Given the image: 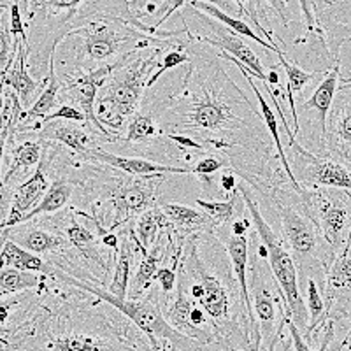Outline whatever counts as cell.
Masks as SVG:
<instances>
[{"label":"cell","mask_w":351,"mask_h":351,"mask_svg":"<svg viewBox=\"0 0 351 351\" xmlns=\"http://www.w3.org/2000/svg\"><path fill=\"white\" fill-rule=\"evenodd\" d=\"M95 20H116L160 36L132 11L130 0H28L27 65L43 74L49 69L56 46Z\"/></svg>","instance_id":"cell-1"},{"label":"cell","mask_w":351,"mask_h":351,"mask_svg":"<svg viewBox=\"0 0 351 351\" xmlns=\"http://www.w3.org/2000/svg\"><path fill=\"white\" fill-rule=\"evenodd\" d=\"M186 77L197 88V93H190L183 86V92L192 95V102L183 108H174V111L160 112L162 134L164 130H184L193 139H202L204 148L213 146L215 149L232 152L241 146V137H246L253 143L263 137V127H256L247 118L236 114L237 102L232 106L227 93L218 95V92H209L206 80L199 67L190 64Z\"/></svg>","instance_id":"cell-2"},{"label":"cell","mask_w":351,"mask_h":351,"mask_svg":"<svg viewBox=\"0 0 351 351\" xmlns=\"http://www.w3.org/2000/svg\"><path fill=\"white\" fill-rule=\"evenodd\" d=\"M178 267H180L178 283L184 288L190 300L206 311L216 337V344L218 346L221 344L219 343V330H221L223 346L252 348L250 335L246 330H241L237 316H234L236 313H243L246 316L241 299L236 300L237 297H241L239 285L236 287L237 281H232L228 274L216 276L215 272L209 271L200 256L199 232L188 237L184 255L183 258H180Z\"/></svg>","instance_id":"cell-3"},{"label":"cell","mask_w":351,"mask_h":351,"mask_svg":"<svg viewBox=\"0 0 351 351\" xmlns=\"http://www.w3.org/2000/svg\"><path fill=\"white\" fill-rule=\"evenodd\" d=\"M160 46H153V51L146 58L130 56L123 65L111 72L99 93H97L95 114L100 123L109 130L118 132L125 120L137 112L144 90H148L149 72L158 65L156 56Z\"/></svg>","instance_id":"cell-4"},{"label":"cell","mask_w":351,"mask_h":351,"mask_svg":"<svg viewBox=\"0 0 351 351\" xmlns=\"http://www.w3.org/2000/svg\"><path fill=\"white\" fill-rule=\"evenodd\" d=\"M239 192L244 200V208L247 209V213L252 216L256 234H258L260 241H262L258 253L267 258L269 269H271L276 283H278L281 290V295H283L285 315L300 328V332H306L309 315H307V307L304 304L302 295H300L297 265L293 255H291L287 244H285V241L265 221L258 208V202L253 199L246 183L239 184Z\"/></svg>","instance_id":"cell-5"},{"label":"cell","mask_w":351,"mask_h":351,"mask_svg":"<svg viewBox=\"0 0 351 351\" xmlns=\"http://www.w3.org/2000/svg\"><path fill=\"white\" fill-rule=\"evenodd\" d=\"M272 199L280 216L283 241L291 250L293 260L299 263L302 272H307L306 276H309L311 271H322L325 274L335 253L324 239L311 216L307 215L299 193L295 195V200H288V193L276 188Z\"/></svg>","instance_id":"cell-6"},{"label":"cell","mask_w":351,"mask_h":351,"mask_svg":"<svg viewBox=\"0 0 351 351\" xmlns=\"http://www.w3.org/2000/svg\"><path fill=\"white\" fill-rule=\"evenodd\" d=\"M53 276L58 278L62 283L71 285L74 288H81V290L99 297L100 300H104L109 306L116 307L118 311L123 313L128 319L134 322V325L143 334L148 335L149 346L153 350H164V346L160 344V339L169 341L172 344V348H180V350L199 348V343L195 339H192L190 335L183 334V332H180L178 328H174L169 324L167 319H165L162 307H160V304L153 297H146V299H130V297H125V299H120V297L112 295L111 291L102 290V288L95 287V285L84 283V281L64 274L60 269H55Z\"/></svg>","instance_id":"cell-7"},{"label":"cell","mask_w":351,"mask_h":351,"mask_svg":"<svg viewBox=\"0 0 351 351\" xmlns=\"http://www.w3.org/2000/svg\"><path fill=\"white\" fill-rule=\"evenodd\" d=\"M299 195L324 239L334 253L339 252L351 228V192L343 188L302 186Z\"/></svg>","instance_id":"cell-8"},{"label":"cell","mask_w":351,"mask_h":351,"mask_svg":"<svg viewBox=\"0 0 351 351\" xmlns=\"http://www.w3.org/2000/svg\"><path fill=\"white\" fill-rule=\"evenodd\" d=\"M290 148L295 155V164L299 167L295 178L302 181L304 186H327L343 188L351 192V169L334 158H324L315 153L307 152L295 141V134L287 132Z\"/></svg>","instance_id":"cell-9"},{"label":"cell","mask_w":351,"mask_h":351,"mask_svg":"<svg viewBox=\"0 0 351 351\" xmlns=\"http://www.w3.org/2000/svg\"><path fill=\"white\" fill-rule=\"evenodd\" d=\"M186 9L192 12V16L195 18V20L199 21L206 30H208L206 34H197V39L209 44V46H213V48L221 49V51L234 56V58L239 60L247 71L255 72V76L253 77H258V80L262 81V84L269 83V76L265 74V69H263L262 62H260L258 56L255 55V51H253V49L250 48L243 39H241L239 34L234 32V30L228 28L227 25L219 23L218 20H215V18L208 16L206 12L195 9L193 5L186 4Z\"/></svg>","instance_id":"cell-10"},{"label":"cell","mask_w":351,"mask_h":351,"mask_svg":"<svg viewBox=\"0 0 351 351\" xmlns=\"http://www.w3.org/2000/svg\"><path fill=\"white\" fill-rule=\"evenodd\" d=\"M322 146L332 158L351 169V83L341 84L335 92Z\"/></svg>","instance_id":"cell-11"},{"label":"cell","mask_w":351,"mask_h":351,"mask_svg":"<svg viewBox=\"0 0 351 351\" xmlns=\"http://www.w3.org/2000/svg\"><path fill=\"white\" fill-rule=\"evenodd\" d=\"M253 278L252 285H250V299H252V309L253 315L256 316V332L260 335V348L263 350H274L276 335L280 330L281 316H276V299L274 293L271 290V283L267 281V274H265V267H263L260 260L253 263Z\"/></svg>","instance_id":"cell-12"},{"label":"cell","mask_w":351,"mask_h":351,"mask_svg":"<svg viewBox=\"0 0 351 351\" xmlns=\"http://www.w3.org/2000/svg\"><path fill=\"white\" fill-rule=\"evenodd\" d=\"M325 307L327 318L346 316L351 309V228L348 239L325 271Z\"/></svg>","instance_id":"cell-13"},{"label":"cell","mask_w":351,"mask_h":351,"mask_svg":"<svg viewBox=\"0 0 351 351\" xmlns=\"http://www.w3.org/2000/svg\"><path fill=\"white\" fill-rule=\"evenodd\" d=\"M227 255L230 258L232 271L236 276V281L239 285L241 300L246 311L247 322H250V343L252 348L260 350V335L256 332L255 315L252 309V299H250V285H247V256H250V239H247V219L237 218L232 221V236L228 237L225 244Z\"/></svg>","instance_id":"cell-14"},{"label":"cell","mask_w":351,"mask_h":351,"mask_svg":"<svg viewBox=\"0 0 351 351\" xmlns=\"http://www.w3.org/2000/svg\"><path fill=\"white\" fill-rule=\"evenodd\" d=\"M156 176L164 174L149 176V180L120 181L112 188L109 199H111L112 206H114V221L109 227V232L121 227L123 223L130 221L132 218H136L137 215L155 206L156 188L162 183L160 180H153Z\"/></svg>","instance_id":"cell-15"},{"label":"cell","mask_w":351,"mask_h":351,"mask_svg":"<svg viewBox=\"0 0 351 351\" xmlns=\"http://www.w3.org/2000/svg\"><path fill=\"white\" fill-rule=\"evenodd\" d=\"M90 162H100V164L111 165L120 169L125 174L132 176H155V174H192L190 167H174V165L156 164L152 160L136 158V156H120L114 153L104 152L99 146L90 152Z\"/></svg>","instance_id":"cell-16"},{"label":"cell","mask_w":351,"mask_h":351,"mask_svg":"<svg viewBox=\"0 0 351 351\" xmlns=\"http://www.w3.org/2000/svg\"><path fill=\"white\" fill-rule=\"evenodd\" d=\"M48 77L36 81L27 71V49H25V40L18 39L16 55L12 58L11 65L5 71L4 83L5 86L12 88L16 95L20 97V102L23 108H30L32 100L37 93L43 92V84H46Z\"/></svg>","instance_id":"cell-17"},{"label":"cell","mask_w":351,"mask_h":351,"mask_svg":"<svg viewBox=\"0 0 351 351\" xmlns=\"http://www.w3.org/2000/svg\"><path fill=\"white\" fill-rule=\"evenodd\" d=\"M339 62H335L334 67L325 74V77L319 81L318 86L315 88L313 95L307 100L300 102V111L307 112L313 111L316 114V125L319 128V141L324 143L325 132H327V116L330 111V106L334 102L335 92H337V84H339Z\"/></svg>","instance_id":"cell-18"},{"label":"cell","mask_w":351,"mask_h":351,"mask_svg":"<svg viewBox=\"0 0 351 351\" xmlns=\"http://www.w3.org/2000/svg\"><path fill=\"white\" fill-rule=\"evenodd\" d=\"M74 123L76 121L62 123L60 120L43 123L44 128L39 132V137L44 141H58V143L65 144L67 148H71L74 153H77L81 158L90 162V152L97 148V144L93 143L92 137L88 136V132L81 125Z\"/></svg>","instance_id":"cell-19"},{"label":"cell","mask_w":351,"mask_h":351,"mask_svg":"<svg viewBox=\"0 0 351 351\" xmlns=\"http://www.w3.org/2000/svg\"><path fill=\"white\" fill-rule=\"evenodd\" d=\"M4 232V239L14 241L21 247L28 250V252L37 253V255L56 252V250H62L65 246L64 237H60L58 234H49V232L32 227V225L20 223L11 228H5Z\"/></svg>","instance_id":"cell-20"},{"label":"cell","mask_w":351,"mask_h":351,"mask_svg":"<svg viewBox=\"0 0 351 351\" xmlns=\"http://www.w3.org/2000/svg\"><path fill=\"white\" fill-rule=\"evenodd\" d=\"M160 208L174 227L176 234H180V236L195 234V232H215L216 227L208 213L197 211V209L178 202H164Z\"/></svg>","instance_id":"cell-21"},{"label":"cell","mask_w":351,"mask_h":351,"mask_svg":"<svg viewBox=\"0 0 351 351\" xmlns=\"http://www.w3.org/2000/svg\"><path fill=\"white\" fill-rule=\"evenodd\" d=\"M165 247H164V232H160L155 243L152 244L148 252L143 255V260L137 265V271L132 278V283L127 290V297L130 299H141L144 291L152 288L153 278L158 271V262L164 258Z\"/></svg>","instance_id":"cell-22"},{"label":"cell","mask_w":351,"mask_h":351,"mask_svg":"<svg viewBox=\"0 0 351 351\" xmlns=\"http://www.w3.org/2000/svg\"><path fill=\"white\" fill-rule=\"evenodd\" d=\"M0 267L34 271L46 276H53V271H55L51 263L44 262L37 253L28 252V250L21 247L20 244L11 239H5L2 243V247H0Z\"/></svg>","instance_id":"cell-23"},{"label":"cell","mask_w":351,"mask_h":351,"mask_svg":"<svg viewBox=\"0 0 351 351\" xmlns=\"http://www.w3.org/2000/svg\"><path fill=\"white\" fill-rule=\"evenodd\" d=\"M158 230H174V227L167 219L165 213L162 211V208L153 206V208L141 213L137 223L134 225V232H136V237L141 246V255H144L152 247V244L158 237Z\"/></svg>","instance_id":"cell-24"},{"label":"cell","mask_w":351,"mask_h":351,"mask_svg":"<svg viewBox=\"0 0 351 351\" xmlns=\"http://www.w3.org/2000/svg\"><path fill=\"white\" fill-rule=\"evenodd\" d=\"M69 219H71V221H69L67 228H65V236H67L69 243L76 247L77 253H80L86 262H92L93 265L100 267L102 271H108L109 265L99 253L95 236H93L92 232L88 230L86 227H83L76 218Z\"/></svg>","instance_id":"cell-25"},{"label":"cell","mask_w":351,"mask_h":351,"mask_svg":"<svg viewBox=\"0 0 351 351\" xmlns=\"http://www.w3.org/2000/svg\"><path fill=\"white\" fill-rule=\"evenodd\" d=\"M188 4L193 5V8L199 9V11L206 12L208 16L215 18V20H218L219 23L227 25L228 28H232V30H234V32H236V34H239V36L247 37V39H253V40H255V43H258L260 46H263V48H265V49H269V51H274V53L281 51V49L278 48V46L271 44V43H269V40L262 39V37H260L258 34H256L255 30H253V28L250 27V25H247V21L241 20V18L230 16L228 12L223 11V9L216 8V5H213V4H208V2H200V0H188Z\"/></svg>","instance_id":"cell-26"},{"label":"cell","mask_w":351,"mask_h":351,"mask_svg":"<svg viewBox=\"0 0 351 351\" xmlns=\"http://www.w3.org/2000/svg\"><path fill=\"white\" fill-rule=\"evenodd\" d=\"M280 65L285 69V74H287L288 80V102H290V111H291V120H293V134H299L300 123H299V114H297V106H295V97L302 92V88H306L307 84L311 83L316 77L315 72H306L304 69H300L299 65L290 62L285 56L283 51L276 53Z\"/></svg>","instance_id":"cell-27"},{"label":"cell","mask_w":351,"mask_h":351,"mask_svg":"<svg viewBox=\"0 0 351 351\" xmlns=\"http://www.w3.org/2000/svg\"><path fill=\"white\" fill-rule=\"evenodd\" d=\"M49 76L46 81V86L43 88V92L39 93L37 100L34 102L28 111L21 112L20 121H32V120H44L46 116L51 112V109L56 106V100H58V93H60V77L56 76L55 71V56L49 62Z\"/></svg>","instance_id":"cell-28"},{"label":"cell","mask_w":351,"mask_h":351,"mask_svg":"<svg viewBox=\"0 0 351 351\" xmlns=\"http://www.w3.org/2000/svg\"><path fill=\"white\" fill-rule=\"evenodd\" d=\"M121 247L116 250V255H118V260H116V269L114 274H112V281L109 285V290L114 297H120V299H125L127 297L128 290V281H130V271H132V262H134V241L132 237L127 236L121 237Z\"/></svg>","instance_id":"cell-29"},{"label":"cell","mask_w":351,"mask_h":351,"mask_svg":"<svg viewBox=\"0 0 351 351\" xmlns=\"http://www.w3.org/2000/svg\"><path fill=\"white\" fill-rule=\"evenodd\" d=\"M72 192H74V186L71 183H67L65 180H55L51 183V186L46 190L40 202L23 216V223L25 221H32L36 216L51 215V213H56L58 209L65 208L69 200H71Z\"/></svg>","instance_id":"cell-30"},{"label":"cell","mask_w":351,"mask_h":351,"mask_svg":"<svg viewBox=\"0 0 351 351\" xmlns=\"http://www.w3.org/2000/svg\"><path fill=\"white\" fill-rule=\"evenodd\" d=\"M46 274H36L34 271H21L14 267H0V297H8L18 291L44 288Z\"/></svg>","instance_id":"cell-31"},{"label":"cell","mask_w":351,"mask_h":351,"mask_svg":"<svg viewBox=\"0 0 351 351\" xmlns=\"http://www.w3.org/2000/svg\"><path fill=\"white\" fill-rule=\"evenodd\" d=\"M40 153H43V148H40L39 143H34V141H25L23 144L16 146L12 149V162L11 167L5 172L4 180L2 183L9 184L16 180L18 176H21L23 172H27L30 167H36L40 162Z\"/></svg>","instance_id":"cell-32"},{"label":"cell","mask_w":351,"mask_h":351,"mask_svg":"<svg viewBox=\"0 0 351 351\" xmlns=\"http://www.w3.org/2000/svg\"><path fill=\"white\" fill-rule=\"evenodd\" d=\"M307 311H309V322H307L306 334L309 335L318 325H322L327 319V307H325V299L319 291L313 276H307Z\"/></svg>","instance_id":"cell-33"},{"label":"cell","mask_w":351,"mask_h":351,"mask_svg":"<svg viewBox=\"0 0 351 351\" xmlns=\"http://www.w3.org/2000/svg\"><path fill=\"white\" fill-rule=\"evenodd\" d=\"M237 200H239V195L234 193V195L228 200H225V202H213V200L197 199L195 204L204 213H208L209 218H211L213 223H215V227L218 228L234 221V213H236Z\"/></svg>","instance_id":"cell-34"},{"label":"cell","mask_w":351,"mask_h":351,"mask_svg":"<svg viewBox=\"0 0 351 351\" xmlns=\"http://www.w3.org/2000/svg\"><path fill=\"white\" fill-rule=\"evenodd\" d=\"M348 40H351V21L330 20L324 30V43L327 44V51L334 64L339 62L341 46Z\"/></svg>","instance_id":"cell-35"},{"label":"cell","mask_w":351,"mask_h":351,"mask_svg":"<svg viewBox=\"0 0 351 351\" xmlns=\"http://www.w3.org/2000/svg\"><path fill=\"white\" fill-rule=\"evenodd\" d=\"M158 132L156 121L153 120L152 114L136 112L130 118V123H128L127 141L128 143H146V141L155 139L158 136Z\"/></svg>","instance_id":"cell-36"},{"label":"cell","mask_w":351,"mask_h":351,"mask_svg":"<svg viewBox=\"0 0 351 351\" xmlns=\"http://www.w3.org/2000/svg\"><path fill=\"white\" fill-rule=\"evenodd\" d=\"M190 60H192V55H190L183 46H180V48L176 46L174 49H169V51L164 55V58L158 62V69H156V72H153L152 77L148 80V90L155 86V83H158L160 77L164 76L165 72L178 67V65L188 64Z\"/></svg>","instance_id":"cell-37"},{"label":"cell","mask_w":351,"mask_h":351,"mask_svg":"<svg viewBox=\"0 0 351 351\" xmlns=\"http://www.w3.org/2000/svg\"><path fill=\"white\" fill-rule=\"evenodd\" d=\"M11 32H9V28L4 23V18L0 16V72H4L11 65L12 58L16 55L18 39L20 37H16L14 43H11Z\"/></svg>","instance_id":"cell-38"},{"label":"cell","mask_w":351,"mask_h":351,"mask_svg":"<svg viewBox=\"0 0 351 351\" xmlns=\"http://www.w3.org/2000/svg\"><path fill=\"white\" fill-rule=\"evenodd\" d=\"M180 258L181 252H178L174 255V258H172L171 267H160L158 271H156L155 278H153V280L158 281L165 295H169V293L176 288V271H178V265H180Z\"/></svg>","instance_id":"cell-39"},{"label":"cell","mask_w":351,"mask_h":351,"mask_svg":"<svg viewBox=\"0 0 351 351\" xmlns=\"http://www.w3.org/2000/svg\"><path fill=\"white\" fill-rule=\"evenodd\" d=\"M223 167H230V162H227L225 158H218V156H204L193 167H190V171L200 178H209Z\"/></svg>","instance_id":"cell-40"},{"label":"cell","mask_w":351,"mask_h":351,"mask_svg":"<svg viewBox=\"0 0 351 351\" xmlns=\"http://www.w3.org/2000/svg\"><path fill=\"white\" fill-rule=\"evenodd\" d=\"M53 120H65V121H76V123H86V116L83 109L76 108L74 104H64L58 108V111L49 112L43 120V123H48Z\"/></svg>","instance_id":"cell-41"},{"label":"cell","mask_w":351,"mask_h":351,"mask_svg":"<svg viewBox=\"0 0 351 351\" xmlns=\"http://www.w3.org/2000/svg\"><path fill=\"white\" fill-rule=\"evenodd\" d=\"M299 4L300 9H302L307 34H318L324 40V32H322V27H319L318 16H316V0H299Z\"/></svg>","instance_id":"cell-42"},{"label":"cell","mask_w":351,"mask_h":351,"mask_svg":"<svg viewBox=\"0 0 351 351\" xmlns=\"http://www.w3.org/2000/svg\"><path fill=\"white\" fill-rule=\"evenodd\" d=\"M165 136H167L172 143L178 144L181 149H195V152H204V149H206L202 143H199V141H195L190 136H183V134H181V136H176V134H165Z\"/></svg>","instance_id":"cell-43"},{"label":"cell","mask_w":351,"mask_h":351,"mask_svg":"<svg viewBox=\"0 0 351 351\" xmlns=\"http://www.w3.org/2000/svg\"><path fill=\"white\" fill-rule=\"evenodd\" d=\"M265 2H267V5L272 9V12H274L276 16L280 18L281 23H283V27H288V21H290V18H288L287 0H265Z\"/></svg>","instance_id":"cell-44"},{"label":"cell","mask_w":351,"mask_h":351,"mask_svg":"<svg viewBox=\"0 0 351 351\" xmlns=\"http://www.w3.org/2000/svg\"><path fill=\"white\" fill-rule=\"evenodd\" d=\"M102 243H104V246L111 247V250H118V246H120V236H116L114 232H104V237H102Z\"/></svg>","instance_id":"cell-45"},{"label":"cell","mask_w":351,"mask_h":351,"mask_svg":"<svg viewBox=\"0 0 351 351\" xmlns=\"http://www.w3.org/2000/svg\"><path fill=\"white\" fill-rule=\"evenodd\" d=\"M221 186H223V190H232V188H234V176L232 174L221 176Z\"/></svg>","instance_id":"cell-46"},{"label":"cell","mask_w":351,"mask_h":351,"mask_svg":"<svg viewBox=\"0 0 351 351\" xmlns=\"http://www.w3.org/2000/svg\"><path fill=\"white\" fill-rule=\"evenodd\" d=\"M169 2H171V0H165V5H169Z\"/></svg>","instance_id":"cell-47"},{"label":"cell","mask_w":351,"mask_h":351,"mask_svg":"<svg viewBox=\"0 0 351 351\" xmlns=\"http://www.w3.org/2000/svg\"><path fill=\"white\" fill-rule=\"evenodd\" d=\"M241 2H243V4H244V0H241Z\"/></svg>","instance_id":"cell-48"}]
</instances>
